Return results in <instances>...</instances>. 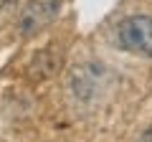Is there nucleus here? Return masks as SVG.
Segmentation results:
<instances>
[{
	"label": "nucleus",
	"instance_id": "obj_1",
	"mask_svg": "<svg viewBox=\"0 0 152 142\" xmlns=\"http://www.w3.org/2000/svg\"><path fill=\"white\" fill-rule=\"evenodd\" d=\"M117 41L124 51L152 59V18L150 15H129L117 28Z\"/></svg>",
	"mask_w": 152,
	"mask_h": 142
},
{
	"label": "nucleus",
	"instance_id": "obj_2",
	"mask_svg": "<svg viewBox=\"0 0 152 142\" xmlns=\"http://www.w3.org/2000/svg\"><path fill=\"white\" fill-rule=\"evenodd\" d=\"M61 10V0H31L20 15V33L23 36H33V33L43 31Z\"/></svg>",
	"mask_w": 152,
	"mask_h": 142
},
{
	"label": "nucleus",
	"instance_id": "obj_3",
	"mask_svg": "<svg viewBox=\"0 0 152 142\" xmlns=\"http://www.w3.org/2000/svg\"><path fill=\"white\" fill-rule=\"evenodd\" d=\"M140 142H152V127H150V130H147V132H142Z\"/></svg>",
	"mask_w": 152,
	"mask_h": 142
}]
</instances>
